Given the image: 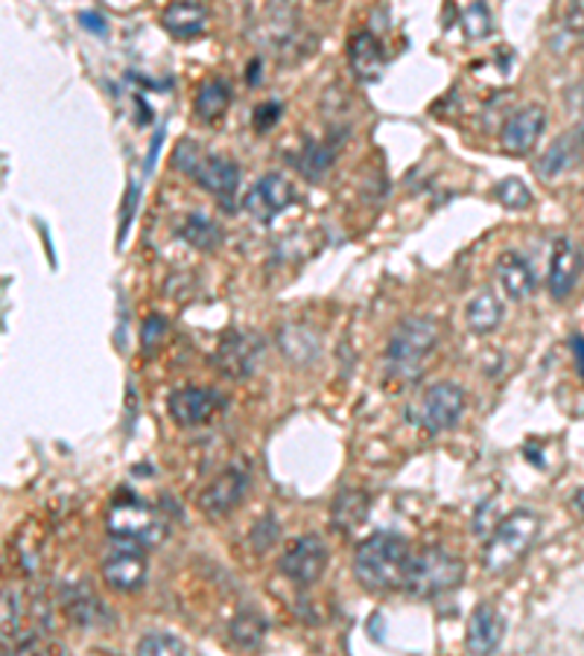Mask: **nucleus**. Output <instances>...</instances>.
<instances>
[{"mask_svg":"<svg viewBox=\"0 0 584 656\" xmlns=\"http://www.w3.org/2000/svg\"><path fill=\"white\" fill-rule=\"evenodd\" d=\"M278 112H281V105H278V103L260 105V108H257V112H255L257 131H266V126H272V122L278 120Z\"/></svg>","mask_w":584,"mask_h":656,"instance_id":"35","label":"nucleus"},{"mask_svg":"<svg viewBox=\"0 0 584 656\" xmlns=\"http://www.w3.org/2000/svg\"><path fill=\"white\" fill-rule=\"evenodd\" d=\"M334 161H337V149L330 147V143H322V140H311V143L295 155V166H299V173H302L307 181L325 178V173L334 166Z\"/></svg>","mask_w":584,"mask_h":656,"instance_id":"24","label":"nucleus"},{"mask_svg":"<svg viewBox=\"0 0 584 656\" xmlns=\"http://www.w3.org/2000/svg\"><path fill=\"white\" fill-rule=\"evenodd\" d=\"M65 610L82 628H103V624L112 621L106 604L100 601L97 595L85 589V586L82 589H71V593L65 595Z\"/></svg>","mask_w":584,"mask_h":656,"instance_id":"22","label":"nucleus"},{"mask_svg":"<svg viewBox=\"0 0 584 656\" xmlns=\"http://www.w3.org/2000/svg\"><path fill=\"white\" fill-rule=\"evenodd\" d=\"M278 344L290 359L295 362H311V359L319 356V336H313L307 327H283L278 332Z\"/></svg>","mask_w":584,"mask_h":656,"instance_id":"25","label":"nucleus"},{"mask_svg":"<svg viewBox=\"0 0 584 656\" xmlns=\"http://www.w3.org/2000/svg\"><path fill=\"white\" fill-rule=\"evenodd\" d=\"M365 514H369V496L363 490H346L334 502V525L342 531H351L354 525L363 523Z\"/></svg>","mask_w":584,"mask_h":656,"instance_id":"26","label":"nucleus"},{"mask_svg":"<svg viewBox=\"0 0 584 656\" xmlns=\"http://www.w3.org/2000/svg\"><path fill=\"white\" fill-rule=\"evenodd\" d=\"M465 577V563L444 549H424L412 554L404 577V589L416 598H435L456 589Z\"/></svg>","mask_w":584,"mask_h":656,"instance_id":"2","label":"nucleus"},{"mask_svg":"<svg viewBox=\"0 0 584 656\" xmlns=\"http://www.w3.org/2000/svg\"><path fill=\"white\" fill-rule=\"evenodd\" d=\"M164 336H167V321H164L161 315H150V318L143 321V330H141L143 350H147V353H152V350L159 348Z\"/></svg>","mask_w":584,"mask_h":656,"instance_id":"34","label":"nucleus"},{"mask_svg":"<svg viewBox=\"0 0 584 656\" xmlns=\"http://www.w3.org/2000/svg\"><path fill=\"white\" fill-rule=\"evenodd\" d=\"M178 234H182L185 243H190L194 248H199V251H211V248H217L222 239L220 225H217L213 219L205 216V213H194V216H187L185 225H182Z\"/></svg>","mask_w":584,"mask_h":656,"instance_id":"27","label":"nucleus"},{"mask_svg":"<svg viewBox=\"0 0 584 656\" xmlns=\"http://www.w3.org/2000/svg\"><path fill=\"white\" fill-rule=\"evenodd\" d=\"M348 65L354 70V77L360 82H377L386 68V56H383V44L377 42V35H372L369 30L357 33L351 42H348Z\"/></svg>","mask_w":584,"mask_h":656,"instance_id":"14","label":"nucleus"},{"mask_svg":"<svg viewBox=\"0 0 584 656\" xmlns=\"http://www.w3.org/2000/svg\"><path fill=\"white\" fill-rule=\"evenodd\" d=\"M229 105H231L229 82H225V79H208V82H202V87H199V94H196L194 112L199 120L213 122L229 112Z\"/></svg>","mask_w":584,"mask_h":656,"instance_id":"23","label":"nucleus"},{"mask_svg":"<svg viewBox=\"0 0 584 656\" xmlns=\"http://www.w3.org/2000/svg\"><path fill=\"white\" fill-rule=\"evenodd\" d=\"M222 406V397L211 388H199V385H187L178 391L170 394V418L176 420L178 426H199L205 420L213 418V411Z\"/></svg>","mask_w":584,"mask_h":656,"instance_id":"10","label":"nucleus"},{"mask_svg":"<svg viewBox=\"0 0 584 656\" xmlns=\"http://www.w3.org/2000/svg\"><path fill=\"white\" fill-rule=\"evenodd\" d=\"M187 647L182 639H176L173 633H164V630H152V633H147V636L138 642V654L150 656V654H159V656H170V654H185Z\"/></svg>","mask_w":584,"mask_h":656,"instance_id":"30","label":"nucleus"},{"mask_svg":"<svg viewBox=\"0 0 584 656\" xmlns=\"http://www.w3.org/2000/svg\"><path fill=\"white\" fill-rule=\"evenodd\" d=\"M439 327L427 315H412L407 321L398 324V330L392 332L389 348H386V362L389 371L398 376H418L427 356L433 353Z\"/></svg>","mask_w":584,"mask_h":656,"instance_id":"3","label":"nucleus"},{"mask_svg":"<svg viewBox=\"0 0 584 656\" xmlns=\"http://www.w3.org/2000/svg\"><path fill=\"white\" fill-rule=\"evenodd\" d=\"M246 490L248 470H243L240 464H234V467H229L222 476H217V479L199 493V507H202L208 516H225L246 499Z\"/></svg>","mask_w":584,"mask_h":656,"instance_id":"9","label":"nucleus"},{"mask_svg":"<svg viewBox=\"0 0 584 656\" xmlns=\"http://www.w3.org/2000/svg\"><path fill=\"white\" fill-rule=\"evenodd\" d=\"M161 140H164V131H159V134H155V140H152V147H150V155H147V173H152V166H155V161H159V149H161Z\"/></svg>","mask_w":584,"mask_h":656,"instance_id":"38","label":"nucleus"},{"mask_svg":"<svg viewBox=\"0 0 584 656\" xmlns=\"http://www.w3.org/2000/svg\"><path fill=\"white\" fill-rule=\"evenodd\" d=\"M465 411V391L456 383H435L430 385L412 406H409L407 418L424 432H447L462 420Z\"/></svg>","mask_w":584,"mask_h":656,"instance_id":"6","label":"nucleus"},{"mask_svg":"<svg viewBox=\"0 0 584 656\" xmlns=\"http://www.w3.org/2000/svg\"><path fill=\"white\" fill-rule=\"evenodd\" d=\"M106 528L115 542H126V546H159L167 537V525L152 507L138 502L135 496L117 499L115 507L108 511Z\"/></svg>","mask_w":584,"mask_h":656,"instance_id":"5","label":"nucleus"},{"mask_svg":"<svg viewBox=\"0 0 584 656\" xmlns=\"http://www.w3.org/2000/svg\"><path fill=\"white\" fill-rule=\"evenodd\" d=\"M80 24L94 35H106L108 33L106 17L100 15V12H80Z\"/></svg>","mask_w":584,"mask_h":656,"instance_id":"36","label":"nucleus"},{"mask_svg":"<svg viewBox=\"0 0 584 656\" xmlns=\"http://www.w3.org/2000/svg\"><path fill=\"white\" fill-rule=\"evenodd\" d=\"M21 628V595L7 586L3 589V630H7V636L10 633H19Z\"/></svg>","mask_w":584,"mask_h":656,"instance_id":"33","label":"nucleus"},{"mask_svg":"<svg viewBox=\"0 0 584 656\" xmlns=\"http://www.w3.org/2000/svg\"><path fill=\"white\" fill-rule=\"evenodd\" d=\"M494 274H497V283L503 286V292L512 297V301H526V297L535 292V286H538L529 260L521 257L517 251L500 254V257H497Z\"/></svg>","mask_w":584,"mask_h":656,"instance_id":"15","label":"nucleus"},{"mask_svg":"<svg viewBox=\"0 0 584 656\" xmlns=\"http://www.w3.org/2000/svg\"><path fill=\"white\" fill-rule=\"evenodd\" d=\"M462 26H465V35H468L470 42H482V38H488L491 30H494L491 9H488L482 0L470 3V7L465 9V15H462Z\"/></svg>","mask_w":584,"mask_h":656,"instance_id":"29","label":"nucleus"},{"mask_svg":"<svg viewBox=\"0 0 584 656\" xmlns=\"http://www.w3.org/2000/svg\"><path fill=\"white\" fill-rule=\"evenodd\" d=\"M582 278V254L570 239H558L552 262H549V292L552 297H567Z\"/></svg>","mask_w":584,"mask_h":656,"instance_id":"16","label":"nucleus"},{"mask_svg":"<svg viewBox=\"0 0 584 656\" xmlns=\"http://www.w3.org/2000/svg\"><path fill=\"white\" fill-rule=\"evenodd\" d=\"M194 178L202 184L205 190L211 192V196H217V199L229 204L231 196L237 192L240 169H237V164L231 161V157L205 155L202 166H199V173H196Z\"/></svg>","mask_w":584,"mask_h":656,"instance_id":"19","label":"nucleus"},{"mask_svg":"<svg viewBox=\"0 0 584 656\" xmlns=\"http://www.w3.org/2000/svg\"><path fill=\"white\" fill-rule=\"evenodd\" d=\"M503 619L491 604H479L477 610L470 612L468 621V651L470 654H494L500 639H503Z\"/></svg>","mask_w":584,"mask_h":656,"instance_id":"18","label":"nucleus"},{"mask_svg":"<svg viewBox=\"0 0 584 656\" xmlns=\"http://www.w3.org/2000/svg\"><path fill=\"white\" fill-rule=\"evenodd\" d=\"M257 356H260V339L252 332H229V339L222 341L217 350V365L225 371V376L240 379L255 371Z\"/></svg>","mask_w":584,"mask_h":656,"instance_id":"12","label":"nucleus"},{"mask_svg":"<svg viewBox=\"0 0 584 656\" xmlns=\"http://www.w3.org/2000/svg\"><path fill=\"white\" fill-rule=\"evenodd\" d=\"M570 103H573L575 108L584 114V82L582 85H575V91H570Z\"/></svg>","mask_w":584,"mask_h":656,"instance_id":"39","label":"nucleus"},{"mask_svg":"<svg viewBox=\"0 0 584 656\" xmlns=\"http://www.w3.org/2000/svg\"><path fill=\"white\" fill-rule=\"evenodd\" d=\"M231 642L240 647H257L266 636V621L252 610L237 612V619L231 621Z\"/></svg>","mask_w":584,"mask_h":656,"instance_id":"28","label":"nucleus"},{"mask_svg":"<svg viewBox=\"0 0 584 656\" xmlns=\"http://www.w3.org/2000/svg\"><path fill=\"white\" fill-rule=\"evenodd\" d=\"M575 138H579V143H582V149H584V122L579 126V129H575Z\"/></svg>","mask_w":584,"mask_h":656,"instance_id":"41","label":"nucleus"},{"mask_svg":"<svg viewBox=\"0 0 584 656\" xmlns=\"http://www.w3.org/2000/svg\"><path fill=\"white\" fill-rule=\"evenodd\" d=\"M494 196L497 201L509 210H523L532 204V190L521 178H503V181L497 184Z\"/></svg>","mask_w":584,"mask_h":656,"instance_id":"31","label":"nucleus"},{"mask_svg":"<svg viewBox=\"0 0 584 656\" xmlns=\"http://www.w3.org/2000/svg\"><path fill=\"white\" fill-rule=\"evenodd\" d=\"M292 199H295V190H292L290 178L281 173H266L264 178L252 184V190L243 199V208L248 210V216L269 225L290 208Z\"/></svg>","mask_w":584,"mask_h":656,"instance_id":"8","label":"nucleus"},{"mask_svg":"<svg viewBox=\"0 0 584 656\" xmlns=\"http://www.w3.org/2000/svg\"><path fill=\"white\" fill-rule=\"evenodd\" d=\"M540 519L535 511H512V514L500 519V525L491 534L486 546V569L488 572H505L512 569L517 560L532 549V542L538 537Z\"/></svg>","mask_w":584,"mask_h":656,"instance_id":"4","label":"nucleus"},{"mask_svg":"<svg viewBox=\"0 0 584 656\" xmlns=\"http://www.w3.org/2000/svg\"><path fill=\"white\" fill-rule=\"evenodd\" d=\"M328 560L330 551L319 534H304V537H299V540L292 542L290 549L283 551L281 572L290 577V581H295V584L311 586L325 575Z\"/></svg>","mask_w":584,"mask_h":656,"instance_id":"7","label":"nucleus"},{"mask_svg":"<svg viewBox=\"0 0 584 656\" xmlns=\"http://www.w3.org/2000/svg\"><path fill=\"white\" fill-rule=\"evenodd\" d=\"M208 24V12L202 3L196 0H173L164 12H161V26L167 30L178 42H190L196 35L205 33Z\"/></svg>","mask_w":584,"mask_h":656,"instance_id":"17","label":"nucleus"},{"mask_svg":"<svg viewBox=\"0 0 584 656\" xmlns=\"http://www.w3.org/2000/svg\"><path fill=\"white\" fill-rule=\"evenodd\" d=\"M570 348H573L575 371H579V376H582V383H584V336H573Z\"/></svg>","mask_w":584,"mask_h":656,"instance_id":"37","label":"nucleus"},{"mask_svg":"<svg viewBox=\"0 0 584 656\" xmlns=\"http://www.w3.org/2000/svg\"><path fill=\"white\" fill-rule=\"evenodd\" d=\"M465 321H468L474 336L494 332L497 327H500V321H503V304H500V297H497L491 289H479L477 295L468 301V306H465Z\"/></svg>","mask_w":584,"mask_h":656,"instance_id":"21","label":"nucleus"},{"mask_svg":"<svg viewBox=\"0 0 584 656\" xmlns=\"http://www.w3.org/2000/svg\"><path fill=\"white\" fill-rule=\"evenodd\" d=\"M202 161H205V152L196 147L190 138L182 140V143L176 147V155H173V164H176V169H182V173H187V175L199 173Z\"/></svg>","mask_w":584,"mask_h":656,"instance_id":"32","label":"nucleus"},{"mask_svg":"<svg viewBox=\"0 0 584 656\" xmlns=\"http://www.w3.org/2000/svg\"><path fill=\"white\" fill-rule=\"evenodd\" d=\"M584 149L582 143H579V138L573 134H561V138H556V143L540 155L538 161V175L547 181V178H558L561 173H567V169H573L579 161H582Z\"/></svg>","mask_w":584,"mask_h":656,"instance_id":"20","label":"nucleus"},{"mask_svg":"<svg viewBox=\"0 0 584 656\" xmlns=\"http://www.w3.org/2000/svg\"><path fill=\"white\" fill-rule=\"evenodd\" d=\"M103 577H106V584L112 589H117V593H138L143 581H147V560L132 546L124 551H115L103 563Z\"/></svg>","mask_w":584,"mask_h":656,"instance_id":"13","label":"nucleus"},{"mask_svg":"<svg viewBox=\"0 0 584 656\" xmlns=\"http://www.w3.org/2000/svg\"><path fill=\"white\" fill-rule=\"evenodd\" d=\"M409 560H412V551H409L404 537H398V534H374L357 549L354 575L365 589L386 593V589L404 586Z\"/></svg>","mask_w":584,"mask_h":656,"instance_id":"1","label":"nucleus"},{"mask_svg":"<svg viewBox=\"0 0 584 656\" xmlns=\"http://www.w3.org/2000/svg\"><path fill=\"white\" fill-rule=\"evenodd\" d=\"M573 502H575V507H579V511H582V514H584V490H579V493H575Z\"/></svg>","mask_w":584,"mask_h":656,"instance_id":"40","label":"nucleus"},{"mask_svg":"<svg viewBox=\"0 0 584 656\" xmlns=\"http://www.w3.org/2000/svg\"><path fill=\"white\" fill-rule=\"evenodd\" d=\"M547 122V112L540 105H526L521 112H514L503 126V149L512 155H526L538 143L540 131Z\"/></svg>","mask_w":584,"mask_h":656,"instance_id":"11","label":"nucleus"}]
</instances>
